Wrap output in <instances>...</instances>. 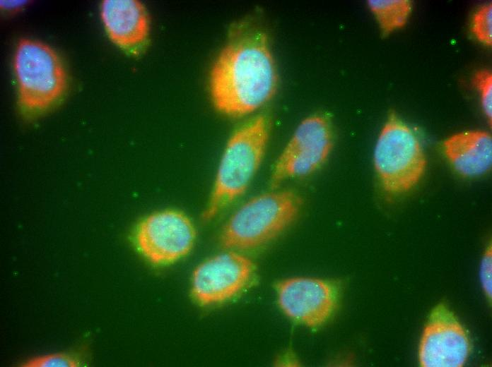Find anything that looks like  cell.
<instances>
[{
  "mask_svg": "<svg viewBox=\"0 0 492 367\" xmlns=\"http://www.w3.org/2000/svg\"><path fill=\"white\" fill-rule=\"evenodd\" d=\"M270 123L258 116L238 128L222 155L212 192L203 217H215L247 190L264 155Z\"/></svg>",
  "mask_w": 492,
  "mask_h": 367,
  "instance_id": "cell-2",
  "label": "cell"
},
{
  "mask_svg": "<svg viewBox=\"0 0 492 367\" xmlns=\"http://www.w3.org/2000/svg\"><path fill=\"white\" fill-rule=\"evenodd\" d=\"M18 105L26 116L42 114L57 104L68 88V76L59 54L38 40L23 38L13 61Z\"/></svg>",
  "mask_w": 492,
  "mask_h": 367,
  "instance_id": "cell-3",
  "label": "cell"
},
{
  "mask_svg": "<svg viewBox=\"0 0 492 367\" xmlns=\"http://www.w3.org/2000/svg\"><path fill=\"white\" fill-rule=\"evenodd\" d=\"M196 239L189 218L175 210L153 212L137 224L134 242L138 251L151 263L163 265L187 255Z\"/></svg>",
  "mask_w": 492,
  "mask_h": 367,
  "instance_id": "cell-6",
  "label": "cell"
},
{
  "mask_svg": "<svg viewBox=\"0 0 492 367\" xmlns=\"http://www.w3.org/2000/svg\"><path fill=\"white\" fill-rule=\"evenodd\" d=\"M468 334L443 303L430 312L424 327L418 349L423 367H461L471 353Z\"/></svg>",
  "mask_w": 492,
  "mask_h": 367,
  "instance_id": "cell-8",
  "label": "cell"
},
{
  "mask_svg": "<svg viewBox=\"0 0 492 367\" xmlns=\"http://www.w3.org/2000/svg\"><path fill=\"white\" fill-rule=\"evenodd\" d=\"M480 277L483 289L491 302L492 296V252L491 244L486 249L481 263Z\"/></svg>",
  "mask_w": 492,
  "mask_h": 367,
  "instance_id": "cell-17",
  "label": "cell"
},
{
  "mask_svg": "<svg viewBox=\"0 0 492 367\" xmlns=\"http://www.w3.org/2000/svg\"><path fill=\"white\" fill-rule=\"evenodd\" d=\"M473 83L479 90L482 109L491 125L492 120V74L488 69L477 71L473 77Z\"/></svg>",
  "mask_w": 492,
  "mask_h": 367,
  "instance_id": "cell-16",
  "label": "cell"
},
{
  "mask_svg": "<svg viewBox=\"0 0 492 367\" xmlns=\"http://www.w3.org/2000/svg\"><path fill=\"white\" fill-rule=\"evenodd\" d=\"M303 200L289 190L271 191L254 196L230 217L221 234L228 249H253L271 241L298 216Z\"/></svg>",
  "mask_w": 492,
  "mask_h": 367,
  "instance_id": "cell-4",
  "label": "cell"
},
{
  "mask_svg": "<svg viewBox=\"0 0 492 367\" xmlns=\"http://www.w3.org/2000/svg\"><path fill=\"white\" fill-rule=\"evenodd\" d=\"M100 16L105 31L117 46L139 53L148 40L150 21L144 4L136 0H105Z\"/></svg>",
  "mask_w": 492,
  "mask_h": 367,
  "instance_id": "cell-11",
  "label": "cell"
},
{
  "mask_svg": "<svg viewBox=\"0 0 492 367\" xmlns=\"http://www.w3.org/2000/svg\"><path fill=\"white\" fill-rule=\"evenodd\" d=\"M329 120L315 114L302 121L278 157L270 178L276 188L286 180L307 176L327 160L333 145Z\"/></svg>",
  "mask_w": 492,
  "mask_h": 367,
  "instance_id": "cell-7",
  "label": "cell"
},
{
  "mask_svg": "<svg viewBox=\"0 0 492 367\" xmlns=\"http://www.w3.org/2000/svg\"><path fill=\"white\" fill-rule=\"evenodd\" d=\"M368 5L384 36L404 27L411 11V3L408 0H370Z\"/></svg>",
  "mask_w": 492,
  "mask_h": 367,
  "instance_id": "cell-13",
  "label": "cell"
},
{
  "mask_svg": "<svg viewBox=\"0 0 492 367\" xmlns=\"http://www.w3.org/2000/svg\"><path fill=\"white\" fill-rule=\"evenodd\" d=\"M472 32L474 37L488 47L492 44V4L481 6L474 14Z\"/></svg>",
  "mask_w": 492,
  "mask_h": 367,
  "instance_id": "cell-15",
  "label": "cell"
},
{
  "mask_svg": "<svg viewBox=\"0 0 492 367\" xmlns=\"http://www.w3.org/2000/svg\"><path fill=\"white\" fill-rule=\"evenodd\" d=\"M278 74L266 33L248 23L235 26L210 74L216 109L231 117L249 114L275 95Z\"/></svg>",
  "mask_w": 492,
  "mask_h": 367,
  "instance_id": "cell-1",
  "label": "cell"
},
{
  "mask_svg": "<svg viewBox=\"0 0 492 367\" xmlns=\"http://www.w3.org/2000/svg\"><path fill=\"white\" fill-rule=\"evenodd\" d=\"M443 150L453 168L464 176H479L491 167L492 138L486 131L454 134L444 141Z\"/></svg>",
  "mask_w": 492,
  "mask_h": 367,
  "instance_id": "cell-12",
  "label": "cell"
},
{
  "mask_svg": "<svg viewBox=\"0 0 492 367\" xmlns=\"http://www.w3.org/2000/svg\"><path fill=\"white\" fill-rule=\"evenodd\" d=\"M24 3L25 1H1V6L4 8H13Z\"/></svg>",
  "mask_w": 492,
  "mask_h": 367,
  "instance_id": "cell-18",
  "label": "cell"
},
{
  "mask_svg": "<svg viewBox=\"0 0 492 367\" xmlns=\"http://www.w3.org/2000/svg\"><path fill=\"white\" fill-rule=\"evenodd\" d=\"M253 270L251 260L239 253L230 251L215 255L194 270L192 294L202 305L226 301L247 285Z\"/></svg>",
  "mask_w": 492,
  "mask_h": 367,
  "instance_id": "cell-9",
  "label": "cell"
},
{
  "mask_svg": "<svg viewBox=\"0 0 492 367\" xmlns=\"http://www.w3.org/2000/svg\"><path fill=\"white\" fill-rule=\"evenodd\" d=\"M373 164L383 191L390 195L410 191L425 172L426 155L418 137L394 112L378 136Z\"/></svg>",
  "mask_w": 492,
  "mask_h": 367,
  "instance_id": "cell-5",
  "label": "cell"
},
{
  "mask_svg": "<svg viewBox=\"0 0 492 367\" xmlns=\"http://www.w3.org/2000/svg\"><path fill=\"white\" fill-rule=\"evenodd\" d=\"M84 364L81 357L70 353H54L30 358L21 363L23 367H79Z\"/></svg>",
  "mask_w": 492,
  "mask_h": 367,
  "instance_id": "cell-14",
  "label": "cell"
},
{
  "mask_svg": "<svg viewBox=\"0 0 492 367\" xmlns=\"http://www.w3.org/2000/svg\"><path fill=\"white\" fill-rule=\"evenodd\" d=\"M278 303L291 319L310 327L324 324L337 303V289L329 282L312 277H293L276 285Z\"/></svg>",
  "mask_w": 492,
  "mask_h": 367,
  "instance_id": "cell-10",
  "label": "cell"
}]
</instances>
